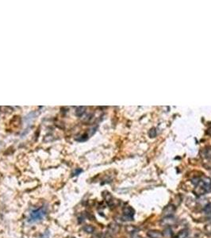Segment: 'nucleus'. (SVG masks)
Segmentation results:
<instances>
[{
    "label": "nucleus",
    "mask_w": 211,
    "mask_h": 238,
    "mask_svg": "<svg viewBox=\"0 0 211 238\" xmlns=\"http://www.w3.org/2000/svg\"><path fill=\"white\" fill-rule=\"evenodd\" d=\"M175 210H176V208H175V206L173 204L168 205V206L164 208L163 211H162V216H164V217H170V216H172L174 214Z\"/></svg>",
    "instance_id": "obj_4"
},
{
    "label": "nucleus",
    "mask_w": 211,
    "mask_h": 238,
    "mask_svg": "<svg viewBox=\"0 0 211 238\" xmlns=\"http://www.w3.org/2000/svg\"><path fill=\"white\" fill-rule=\"evenodd\" d=\"M83 230L88 233H92L95 231V227H93L92 226H90V225H87V226L83 227Z\"/></svg>",
    "instance_id": "obj_13"
},
{
    "label": "nucleus",
    "mask_w": 211,
    "mask_h": 238,
    "mask_svg": "<svg viewBox=\"0 0 211 238\" xmlns=\"http://www.w3.org/2000/svg\"><path fill=\"white\" fill-rule=\"evenodd\" d=\"M109 229H110L111 231H113L114 233H118V231L120 230V226H118L116 223H111L109 226Z\"/></svg>",
    "instance_id": "obj_9"
},
{
    "label": "nucleus",
    "mask_w": 211,
    "mask_h": 238,
    "mask_svg": "<svg viewBox=\"0 0 211 238\" xmlns=\"http://www.w3.org/2000/svg\"><path fill=\"white\" fill-rule=\"evenodd\" d=\"M94 238H104V237H102V236H101L100 234H98L96 235V236H95Z\"/></svg>",
    "instance_id": "obj_17"
},
{
    "label": "nucleus",
    "mask_w": 211,
    "mask_h": 238,
    "mask_svg": "<svg viewBox=\"0 0 211 238\" xmlns=\"http://www.w3.org/2000/svg\"><path fill=\"white\" fill-rule=\"evenodd\" d=\"M132 238H141L140 236H138V235L137 234H133L132 235Z\"/></svg>",
    "instance_id": "obj_16"
},
{
    "label": "nucleus",
    "mask_w": 211,
    "mask_h": 238,
    "mask_svg": "<svg viewBox=\"0 0 211 238\" xmlns=\"http://www.w3.org/2000/svg\"><path fill=\"white\" fill-rule=\"evenodd\" d=\"M147 236L149 238H163V233L158 230H149L147 232Z\"/></svg>",
    "instance_id": "obj_6"
},
{
    "label": "nucleus",
    "mask_w": 211,
    "mask_h": 238,
    "mask_svg": "<svg viewBox=\"0 0 211 238\" xmlns=\"http://www.w3.org/2000/svg\"><path fill=\"white\" fill-rule=\"evenodd\" d=\"M163 235L164 236H165V237H172V229H170V227H167V229H164V231L163 233Z\"/></svg>",
    "instance_id": "obj_12"
},
{
    "label": "nucleus",
    "mask_w": 211,
    "mask_h": 238,
    "mask_svg": "<svg viewBox=\"0 0 211 238\" xmlns=\"http://www.w3.org/2000/svg\"><path fill=\"white\" fill-rule=\"evenodd\" d=\"M202 155L206 159L211 160V147L205 148L203 149V151H202Z\"/></svg>",
    "instance_id": "obj_7"
},
{
    "label": "nucleus",
    "mask_w": 211,
    "mask_h": 238,
    "mask_svg": "<svg viewBox=\"0 0 211 238\" xmlns=\"http://www.w3.org/2000/svg\"><path fill=\"white\" fill-rule=\"evenodd\" d=\"M104 238H113V237H112V236H111L110 233H106V236H104Z\"/></svg>",
    "instance_id": "obj_15"
},
{
    "label": "nucleus",
    "mask_w": 211,
    "mask_h": 238,
    "mask_svg": "<svg viewBox=\"0 0 211 238\" xmlns=\"http://www.w3.org/2000/svg\"><path fill=\"white\" fill-rule=\"evenodd\" d=\"M204 232L208 236H211V223L206 225L204 227Z\"/></svg>",
    "instance_id": "obj_14"
},
{
    "label": "nucleus",
    "mask_w": 211,
    "mask_h": 238,
    "mask_svg": "<svg viewBox=\"0 0 211 238\" xmlns=\"http://www.w3.org/2000/svg\"><path fill=\"white\" fill-rule=\"evenodd\" d=\"M125 230L127 231V233H130V234L133 235L137 232L138 229L134 226H132V225H129V226H127L125 227Z\"/></svg>",
    "instance_id": "obj_8"
},
{
    "label": "nucleus",
    "mask_w": 211,
    "mask_h": 238,
    "mask_svg": "<svg viewBox=\"0 0 211 238\" xmlns=\"http://www.w3.org/2000/svg\"><path fill=\"white\" fill-rule=\"evenodd\" d=\"M176 219L173 216L170 217H165L160 221V225L162 226H166V227H171L172 226H175L176 224Z\"/></svg>",
    "instance_id": "obj_3"
},
{
    "label": "nucleus",
    "mask_w": 211,
    "mask_h": 238,
    "mask_svg": "<svg viewBox=\"0 0 211 238\" xmlns=\"http://www.w3.org/2000/svg\"><path fill=\"white\" fill-rule=\"evenodd\" d=\"M205 214L207 215L208 217H211V203H208L207 205H206V206L204 207L203 210Z\"/></svg>",
    "instance_id": "obj_11"
},
{
    "label": "nucleus",
    "mask_w": 211,
    "mask_h": 238,
    "mask_svg": "<svg viewBox=\"0 0 211 238\" xmlns=\"http://www.w3.org/2000/svg\"><path fill=\"white\" fill-rule=\"evenodd\" d=\"M46 214V210L45 208L41 207L38 210H35L32 211L29 214V222H36L38 221H41Z\"/></svg>",
    "instance_id": "obj_1"
},
{
    "label": "nucleus",
    "mask_w": 211,
    "mask_h": 238,
    "mask_svg": "<svg viewBox=\"0 0 211 238\" xmlns=\"http://www.w3.org/2000/svg\"><path fill=\"white\" fill-rule=\"evenodd\" d=\"M188 236V230L187 229H182L179 232V233L177 234L176 237L175 238H186Z\"/></svg>",
    "instance_id": "obj_10"
},
{
    "label": "nucleus",
    "mask_w": 211,
    "mask_h": 238,
    "mask_svg": "<svg viewBox=\"0 0 211 238\" xmlns=\"http://www.w3.org/2000/svg\"><path fill=\"white\" fill-rule=\"evenodd\" d=\"M123 212V218L125 220L132 221L133 219V216L135 214L134 209L130 206H125L122 209Z\"/></svg>",
    "instance_id": "obj_2"
},
{
    "label": "nucleus",
    "mask_w": 211,
    "mask_h": 238,
    "mask_svg": "<svg viewBox=\"0 0 211 238\" xmlns=\"http://www.w3.org/2000/svg\"><path fill=\"white\" fill-rule=\"evenodd\" d=\"M104 198L106 199V202L107 203L108 206H110V207H114L116 206V202L117 200H115L112 195H111L110 193H106V194H104Z\"/></svg>",
    "instance_id": "obj_5"
}]
</instances>
